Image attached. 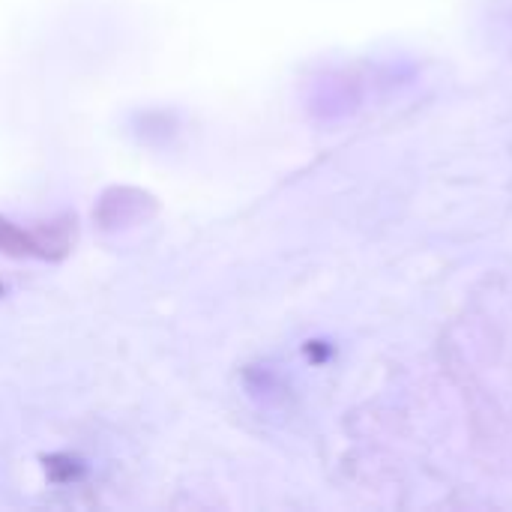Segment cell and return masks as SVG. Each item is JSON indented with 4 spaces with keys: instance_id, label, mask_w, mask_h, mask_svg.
Wrapping results in <instances>:
<instances>
[{
    "instance_id": "6da1fadb",
    "label": "cell",
    "mask_w": 512,
    "mask_h": 512,
    "mask_svg": "<svg viewBox=\"0 0 512 512\" xmlns=\"http://www.w3.org/2000/svg\"><path fill=\"white\" fill-rule=\"evenodd\" d=\"M159 213L156 195L135 186H111L99 195L93 207V219L102 231H120L132 225H144Z\"/></svg>"
},
{
    "instance_id": "277c9868",
    "label": "cell",
    "mask_w": 512,
    "mask_h": 512,
    "mask_svg": "<svg viewBox=\"0 0 512 512\" xmlns=\"http://www.w3.org/2000/svg\"><path fill=\"white\" fill-rule=\"evenodd\" d=\"M45 474L54 483H72L81 477V465L72 456H48L45 459Z\"/></svg>"
},
{
    "instance_id": "3957f363",
    "label": "cell",
    "mask_w": 512,
    "mask_h": 512,
    "mask_svg": "<svg viewBox=\"0 0 512 512\" xmlns=\"http://www.w3.org/2000/svg\"><path fill=\"white\" fill-rule=\"evenodd\" d=\"M0 255L6 258H36V243L33 234L21 225H15L12 219L0 216Z\"/></svg>"
},
{
    "instance_id": "7a4b0ae2",
    "label": "cell",
    "mask_w": 512,
    "mask_h": 512,
    "mask_svg": "<svg viewBox=\"0 0 512 512\" xmlns=\"http://www.w3.org/2000/svg\"><path fill=\"white\" fill-rule=\"evenodd\" d=\"M33 243H36V258L42 261H63L72 246H75V234H78V219L72 213H63L51 222H39L36 228H30Z\"/></svg>"
}]
</instances>
